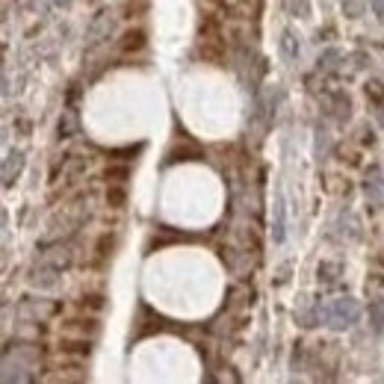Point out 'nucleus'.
I'll return each instance as SVG.
<instances>
[{"mask_svg": "<svg viewBox=\"0 0 384 384\" xmlns=\"http://www.w3.org/2000/svg\"><path fill=\"white\" fill-rule=\"evenodd\" d=\"M104 181L107 183H128L130 181V166L125 163H109L104 169Z\"/></svg>", "mask_w": 384, "mask_h": 384, "instance_id": "nucleus-8", "label": "nucleus"}, {"mask_svg": "<svg viewBox=\"0 0 384 384\" xmlns=\"http://www.w3.org/2000/svg\"><path fill=\"white\" fill-rule=\"evenodd\" d=\"M59 139H68V136L77 133V116H74V109H63V118H59Z\"/></svg>", "mask_w": 384, "mask_h": 384, "instance_id": "nucleus-10", "label": "nucleus"}, {"mask_svg": "<svg viewBox=\"0 0 384 384\" xmlns=\"http://www.w3.org/2000/svg\"><path fill=\"white\" fill-rule=\"evenodd\" d=\"M80 364H83V358H74L71 364H59V369H80ZM86 378V373H77V376H68V373H56V376H51V381H83Z\"/></svg>", "mask_w": 384, "mask_h": 384, "instance_id": "nucleus-11", "label": "nucleus"}, {"mask_svg": "<svg viewBox=\"0 0 384 384\" xmlns=\"http://www.w3.org/2000/svg\"><path fill=\"white\" fill-rule=\"evenodd\" d=\"M104 201H107L109 210H125V204H128V190H125V183H109Z\"/></svg>", "mask_w": 384, "mask_h": 384, "instance_id": "nucleus-7", "label": "nucleus"}, {"mask_svg": "<svg viewBox=\"0 0 384 384\" xmlns=\"http://www.w3.org/2000/svg\"><path fill=\"white\" fill-rule=\"evenodd\" d=\"M343 9H346V15L349 18H358L364 12V3L361 0H343Z\"/></svg>", "mask_w": 384, "mask_h": 384, "instance_id": "nucleus-17", "label": "nucleus"}, {"mask_svg": "<svg viewBox=\"0 0 384 384\" xmlns=\"http://www.w3.org/2000/svg\"><path fill=\"white\" fill-rule=\"evenodd\" d=\"M281 51H284V56H287V59H295V56H299V51H295V36H293L290 30H284Z\"/></svg>", "mask_w": 384, "mask_h": 384, "instance_id": "nucleus-13", "label": "nucleus"}, {"mask_svg": "<svg viewBox=\"0 0 384 384\" xmlns=\"http://www.w3.org/2000/svg\"><path fill=\"white\" fill-rule=\"evenodd\" d=\"M198 56L204 59V63L210 66H225V54H222V47L216 39H204L201 45H198Z\"/></svg>", "mask_w": 384, "mask_h": 384, "instance_id": "nucleus-5", "label": "nucleus"}, {"mask_svg": "<svg viewBox=\"0 0 384 384\" xmlns=\"http://www.w3.org/2000/svg\"><path fill=\"white\" fill-rule=\"evenodd\" d=\"M80 307L101 311V307H104V295H101V293H86V295H80Z\"/></svg>", "mask_w": 384, "mask_h": 384, "instance_id": "nucleus-14", "label": "nucleus"}, {"mask_svg": "<svg viewBox=\"0 0 384 384\" xmlns=\"http://www.w3.org/2000/svg\"><path fill=\"white\" fill-rule=\"evenodd\" d=\"M145 45H148V33L142 27H130V30L121 33L118 51L121 54H139V51H145Z\"/></svg>", "mask_w": 384, "mask_h": 384, "instance_id": "nucleus-4", "label": "nucleus"}, {"mask_svg": "<svg viewBox=\"0 0 384 384\" xmlns=\"http://www.w3.org/2000/svg\"><path fill=\"white\" fill-rule=\"evenodd\" d=\"M325 314H328L334 328H346V325H352V322L358 319V305L352 299H340L337 305H331Z\"/></svg>", "mask_w": 384, "mask_h": 384, "instance_id": "nucleus-1", "label": "nucleus"}, {"mask_svg": "<svg viewBox=\"0 0 384 384\" xmlns=\"http://www.w3.org/2000/svg\"><path fill=\"white\" fill-rule=\"evenodd\" d=\"M369 3L376 6V12H378V18H384V0H369Z\"/></svg>", "mask_w": 384, "mask_h": 384, "instance_id": "nucleus-18", "label": "nucleus"}, {"mask_svg": "<svg viewBox=\"0 0 384 384\" xmlns=\"http://www.w3.org/2000/svg\"><path fill=\"white\" fill-rule=\"evenodd\" d=\"M109 30H113V12H101L95 21H92V27H89V42H101L104 36H109Z\"/></svg>", "mask_w": 384, "mask_h": 384, "instance_id": "nucleus-6", "label": "nucleus"}, {"mask_svg": "<svg viewBox=\"0 0 384 384\" xmlns=\"http://www.w3.org/2000/svg\"><path fill=\"white\" fill-rule=\"evenodd\" d=\"M59 352L66 358H89L92 355V337H77V334H66L63 340H59Z\"/></svg>", "mask_w": 384, "mask_h": 384, "instance_id": "nucleus-2", "label": "nucleus"}, {"mask_svg": "<svg viewBox=\"0 0 384 384\" xmlns=\"http://www.w3.org/2000/svg\"><path fill=\"white\" fill-rule=\"evenodd\" d=\"M66 334H77V337H95L98 331H101V322L95 316H71L63 322Z\"/></svg>", "mask_w": 384, "mask_h": 384, "instance_id": "nucleus-3", "label": "nucleus"}, {"mask_svg": "<svg viewBox=\"0 0 384 384\" xmlns=\"http://www.w3.org/2000/svg\"><path fill=\"white\" fill-rule=\"evenodd\" d=\"M21 166H24V157L15 151V160H9V163H6V169H3V183H6V187L12 183V171H15V175H18V171H21Z\"/></svg>", "mask_w": 384, "mask_h": 384, "instance_id": "nucleus-16", "label": "nucleus"}, {"mask_svg": "<svg viewBox=\"0 0 384 384\" xmlns=\"http://www.w3.org/2000/svg\"><path fill=\"white\" fill-rule=\"evenodd\" d=\"M367 98L376 104H384V83L381 80H369L367 83Z\"/></svg>", "mask_w": 384, "mask_h": 384, "instance_id": "nucleus-15", "label": "nucleus"}, {"mask_svg": "<svg viewBox=\"0 0 384 384\" xmlns=\"http://www.w3.org/2000/svg\"><path fill=\"white\" fill-rule=\"evenodd\" d=\"M178 160H204V154L195 145H175L169 151V163H178Z\"/></svg>", "mask_w": 384, "mask_h": 384, "instance_id": "nucleus-9", "label": "nucleus"}, {"mask_svg": "<svg viewBox=\"0 0 384 384\" xmlns=\"http://www.w3.org/2000/svg\"><path fill=\"white\" fill-rule=\"evenodd\" d=\"M113 249H116V237H113V233H101L98 243H95L98 257H109V254H113Z\"/></svg>", "mask_w": 384, "mask_h": 384, "instance_id": "nucleus-12", "label": "nucleus"}]
</instances>
